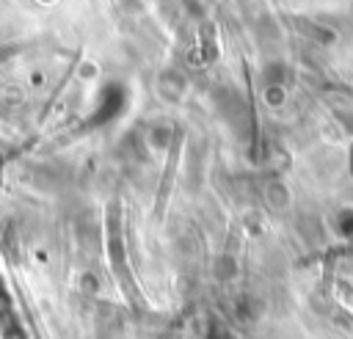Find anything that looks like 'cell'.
Returning a JSON list of instances; mask_svg holds the SVG:
<instances>
[{
	"mask_svg": "<svg viewBox=\"0 0 353 339\" xmlns=\"http://www.w3.org/2000/svg\"><path fill=\"white\" fill-rule=\"evenodd\" d=\"M339 234L353 237V212H350V209L339 212Z\"/></svg>",
	"mask_w": 353,
	"mask_h": 339,
	"instance_id": "cell-1",
	"label": "cell"
}]
</instances>
